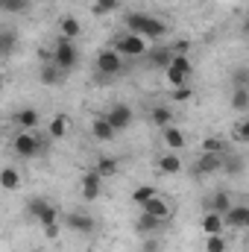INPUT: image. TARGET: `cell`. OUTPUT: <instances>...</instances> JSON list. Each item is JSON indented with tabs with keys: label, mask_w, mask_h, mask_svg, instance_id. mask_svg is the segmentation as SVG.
I'll list each match as a JSON object with an SVG mask.
<instances>
[{
	"label": "cell",
	"mask_w": 249,
	"mask_h": 252,
	"mask_svg": "<svg viewBox=\"0 0 249 252\" xmlns=\"http://www.w3.org/2000/svg\"><path fill=\"white\" fill-rule=\"evenodd\" d=\"M126 27H129V32L144 35V38H161L167 32V27L161 21L150 18V15H141V12H129L126 15Z\"/></svg>",
	"instance_id": "6da1fadb"
},
{
	"label": "cell",
	"mask_w": 249,
	"mask_h": 252,
	"mask_svg": "<svg viewBox=\"0 0 249 252\" xmlns=\"http://www.w3.org/2000/svg\"><path fill=\"white\" fill-rule=\"evenodd\" d=\"M27 211H30V217H35L41 226H53V223H59V211H56L44 196H32V199L27 202Z\"/></svg>",
	"instance_id": "7a4b0ae2"
},
{
	"label": "cell",
	"mask_w": 249,
	"mask_h": 252,
	"mask_svg": "<svg viewBox=\"0 0 249 252\" xmlns=\"http://www.w3.org/2000/svg\"><path fill=\"white\" fill-rule=\"evenodd\" d=\"M164 76H167V82L176 85V88L187 85V76H190V59H187V56H173V62L164 67Z\"/></svg>",
	"instance_id": "3957f363"
},
{
	"label": "cell",
	"mask_w": 249,
	"mask_h": 252,
	"mask_svg": "<svg viewBox=\"0 0 249 252\" xmlns=\"http://www.w3.org/2000/svg\"><path fill=\"white\" fill-rule=\"evenodd\" d=\"M115 50H118L121 56H144V53H147V41H144V35L126 32L121 38H115Z\"/></svg>",
	"instance_id": "277c9868"
},
{
	"label": "cell",
	"mask_w": 249,
	"mask_h": 252,
	"mask_svg": "<svg viewBox=\"0 0 249 252\" xmlns=\"http://www.w3.org/2000/svg\"><path fill=\"white\" fill-rule=\"evenodd\" d=\"M97 67H100L103 76H115V73H121L124 59H121L118 50H100V53H97Z\"/></svg>",
	"instance_id": "5b68a950"
},
{
	"label": "cell",
	"mask_w": 249,
	"mask_h": 252,
	"mask_svg": "<svg viewBox=\"0 0 249 252\" xmlns=\"http://www.w3.org/2000/svg\"><path fill=\"white\" fill-rule=\"evenodd\" d=\"M76 47L70 44V38H62L59 41V47H56V56H53V62H56V67H62V70H70L73 64H76Z\"/></svg>",
	"instance_id": "8992f818"
},
{
	"label": "cell",
	"mask_w": 249,
	"mask_h": 252,
	"mask_svg": "<svg viewBox=\"0 0 249 252\" xmlns=\"http://www.w3.org/2000/svg\"><path fill=\"white\" fill-rule=\"evenodd\" d=\"M38 150H41V141H38V138H32L30 132H21V135L15 138V153H18V156L30 158V156H35Z\"/></svg>",
	"instance_id": "52a82bcc"
},
{
	"label": "cell",
	"mask_w": 249,
	"mask_h": 252,
	"mask_svg": "<svg viewBox=\"0 0 249 252\" xmlns=\"http://www.w3.org/2000/svg\"><path fill=\"white\" fill-rule=\"evenodd\" d=\"M161 226H164V220L153 217L150 211H141V217L135 220V232H141V235H153V232H158Z\"/></svg>",
	"instance_id": "ba28073f"
},
{
	"label": "cell",
	"mask_w": 249,
	"mask_h": 252,
	"mask_svg": "<svg viewBox=\"0 0 249 252\" xmlns=\"http://www.w3.org/2000/svg\"><path fill=\"white\" fill-rule=\"evenodd\" d=\"M100 182H103V176H100L97 170H88V173L82 176V196H85V199H97V196H100Z\"/></svg>",
	"instance_id": "9c48e42d"
},
{
	"label": "cell",
	"mask_w": 249,
	"mask_h": 252,
	"mask_svg": "<svg viewBox=\"0 0 249 252\" xmlns=\"http://www.w3.org/2000/svg\"><path fill=\"white\" fill-rule=\"evenodd\" d=\"M109 121H112V126L121 132V129H129V124H132V109L129 106H124V103H118L112 112H109Z\"/></svg>",
	"instance_id": "30bf717a"
},
{
	"label": "cell",
	"mask_w": 249,
	"mask_h": 252,
	"mask_svg": "<svg viewBox=\"0 0 249 252\" xmlns=\"http://www.w3.org/2000/svg\"><path fill=\"white\" fill-rule=\"evenodd\" d=\"M226 223L235 229H249V205H232L226 214Z\"/></svg>",
	"instance_id": "8fae6325"
},
{
	"label": "cell",
	"mask_w": 249,
	"mask_h": 252,
	"mask_svg": "<svg viewBox=\"0 0 249 252\" xmlns=\"http://www.w3.org/2000/svg\"><path fill=\"white\" fill-rule=\"evenodd\" d=\"M91 132H94V138H97V141H112V138L118 135V129L112 126V121H109V118H94Z\"/></svg>",
	"instance_id": "7c38bea8"
},
{
	"label": "cell",
	"mask_w": 249,
	"mask_h": 252,
	"mask_svg": "<svg viewBox=\"0 0 249 252\" xmlns=\"http://www.w3.org/2000/svg\"><path fill=\"white\" fill-rule=\"evenodd\" d=\"M223 167V161H220V156H214V153H202V158L196 161V176H205V173H214V170H220Z\"/></svg>",
	"instance_id": "4fadbf2b"
},
{
	"label": "cell",
	"mask_w": 249,
	"mask_h": 252,
	"mask_svg": "<svg viewBox=\"0 0 249 252\" xmlns=\"http://www.w3.org/2000/svg\"><path fill=\"white\" fill-rule=\"evenodd\" d=\"M144 211H150L153 217H158V220H164V223H167V217H170V205H167L164 196H153V199L144 205Z\"/></svg>",
	"instance_id": "5bb4252c"
},
{
	"label": "cell",
	"mask_w": 249,
	"mask_h": 252,
	"mask_svg": "<svg viewBox=\"0 0 249 252\" xmlns=\"http://www.w3.org/2000/svg\"><path fill=\"white\" fill-rule=\"evenodd\" d=\"M223 214H217V211H205V217H202V232L205 235H220L223 232Z\"/></svg>",
	"instance_id": "9a60e30c"
},
{
	"label": "cell",
	"mask_w": 249,
	"mask_h": 252,
	"mask_svg": "<svg viewBox=\"0 0 249 252\" xmlns=\"http://www.w3.org/2000/svg\"><path fill=\"white\" fill-rule=\"evenodd\" d=\"M158 170H161V173H167V176H176V173L182 170L179 156H176V153H164V156L158 158Z\"/></svg>",
	"instance_id": "2e32d148"
},
{
	"label": "cell",
	"mask_w": 249,
	"mask_h": 252,
	"mask_svg": "<svg viewBox=\"0 0 249 252\" xmlns=\"http://www.w3.org/2000/svg\"><path fill=\"white\" fill-rule=\"evenodd\" d=\"M64 223H67L73 232H85V235H88V232H94V220H91L88 214H67V220H64Z\"/></svg>",
	"instance_id": "e0dca14e"
},
{
	"label": "cell",
	"mask_w": 249,
	"mask_h": 252,
	"mask_svg": "<svg viewBox=\"0 0 249 252\" xmlns=\"http://www.w3.org/2000/svg\"><path fill=\"white\" fill-rule=\"evenodd\" d=\"M205 208L208 211H217V214H229V208H232V199H229V193H214L208 202H205Z\"/></svg>",
	"instance_id": "ac0fdd59"
},
{
	"label": "cell",
	"mask_w": 249,
	"mask_h": 252,
	"mask_svg": "<svg viewBox=\"0 0 249 252\" xmlns=\"http://www.w3.org/2000/svg\"><path fill=\"white\" fill-rule=\"evenodd\" d=\"M161 135H164V144H167L170 150H182V147H185V135H182L176 126H164Z\"/></svg>",
	"instance_id": "d6986e66"
},
{
	"label": "cell",
	"mask_w": 249,
	"mask_h": 252,
	"mask_svg": "<svg viewBox=\"0 0 249 252\" xmlns=\"http://www.w3.org/2000/svg\"><path fill=\"white\" fill-rule=\"evenodd\" d=\"M153 196H158V190L153 188V185H141V188L132 190V202H135V205H141V208H144Z\"/></svg>",
	"instance_id": "ffe728a7"
},
{
	"label": "cell",
	"mask_w": 249,
	"mask_h": 252,
	"mask_svg": "<svg viewBox=\"0 0 249 252\" xmlns=\"http://www.w3.org/2000/svg\"><path fill=\"white\" fill-rule=\"evenodd\" d=\"M15 124L21 126L24 132H27V129H32V126L38 124V115H35V109H21V112L15 115Z\"/></svg>",
	"instance_id": "44dd1931"
},
{
	"label": "cell",
	"mask_w": 249,
	"mask_h": 252,
	"mask_svg": "<svg viewBox=\"0 0 249 252\" xmlns=\"http://www.w3.org/2000/svg\"><path fill=\"white\" fill-rule=\"evenodd\" d=\"M59 30H62V35H64V38H76V35L82 32V24H79L76 18H70V15H67V18H62Z\"/></svg>",
	"instance_id": "7402d4cb"
},
{
	"label": "cell",
	"mask_w": 249,
	"mask_h": 252,
	"mask_svg": "<svg viewBox=\"0 0 249 252\" xmlns=\"http://www.w3.org/2000/svg\"><path fill=\"white\" fill-rule=\"evenodd\" d=\"M150 118H153V124H156V126H161V129H164V126H170V121H173V112H170L167 106H156Z\"/></svg>",
	"instance_id": "603a6c76"
},
{
	"label": "cell",
	"mask_w": 249,
	"mask_h": 252,
	"mask_svg": "<svg viewBox=\"0 0 249 252\" xmlns=\"http://www.w3.org/2000/svg\"><path fill=\"white\" fill-rule=\"evenodd\" d=\"M47 132H50V138H64L67 135V118L64 115H56L50 126H47Z\"/></svg>",
	"instance_id": "cb8c5ba5"
},
{
	"label": "cell",
	"mask_w": 249,
	"mask_h": 252,
	"mask_svg": "<svg viewBox=\"0 0 249 252\" xmlns=\"http://www.w3.org/2000/svg\"><path fill=\"white\" fill-rule=\"evenodd\" d=\"M232 109L247 112L249 109V88H235V94H232Z\"/></svg>",
	"instance_id": "d4e9b609"
},
{
	"label": "cell",
	"mask_w": 249,
	"mask_h": 252,
	"mask_svg": "<svg viewBox=\"0 0 249 252\" xmlns=\"http://www.w3.org/2000/svg\"><path fill=\"white\" fill-rule=\"evenodd\" d=\"M0 185H3L6 190H15L18 185H21V176H18V170H15V167H6V170H3V176H0Z\"/></svg>",
	"instance_id": "484cf974"
},
{
	"label": "cell",
	"mask_w": 249,
	"mask_h": 252,
	"mask_svg": "<svg viewBox=\"0 0 249 252\" xmlns=\"http://www.w3.org/2000/svg\"><path fill=\"white\" fill-rule=\"evenodd\" d=\"M94 170H97L103 179H106V176H115V173H118V161H115V158H100V161L94 164Z\"/></svg>",
	"instance_id": "4316f807"
},
{
	"label": "cell",
	"mask_w": 249,
	"mask_h": 252,
	"mask_svg": "<svg viewBox=\"0 0 249 252\" xmlns=\"http://www.w3.org/2000/svg\"><path fill=\"white\" fill-rule=\"evenodd\" d=\"M202 153H214V156H223L226 153V144L220 138H205L202 141Z\"/></svg>",
	"instance_id": "83f0119b"
},
{
	"label": "cell",
	"mask_w": 249,
	"mask_h": 252,
	"mask_svg": "<svg viewBox=\"0 0 249 252\" xmlns=\"http://www.w3.org/2000/svg\"><path fill=\"white\" fill-rule=\"evenodd\" d=\"M150 59H153V64H158V67H167V64L173 62V50H167V47L164 50H153Z\"/></svg>",
	"instance_id": "f1b7e54d"
},
{
	"label": "cell",
	"mask_w": 249,
	"mask_h": 252,
	"mask_svg": "<svg viewBox=\"0 0 249 252\" xmlns=\"http://www.w3.org/2000/svg\"><path fill=\"white\" fill-rule=\"evenodd\" d=\"M205 252H226V241H223V235H208V241H205Z\"/></svg>",
	"instance_id": "f546056e"
},
{
	"label": "cell",
	"mask_w": 249,
	"mask_h": 252,
	"mask_svg": "<svg viewBox=\"0 0 249 252\" xmlns=\"http://www.w3.org/2000/svg\"><path fill=\"white\" fill-rule=\"evenodd\" d=\"M59 70H62V67H44V70H41V82H44V85H59V82H62V79H59Z\"/></svg>",
	"instance_id": "4dcf8cb0"
},
{
	"label": "cell",
	"mask_w": 249,
	"mask_h": 252,
	"mask_svg": "<svg viewBox=\"0 0 249 252\" xmlns=\"http://www.w3.org/2000/svg\"><path fill=\"white\" fill-rule=\"evenodd\" d=\"M118 3H121V0H97V3H94V12H97V15H106V12L118 9Z\"/></svg>",
	"instance_id": "1f68e13d"
},
{
	"label": "cell",
	"mask_w": 249,
	"mask_h": 252,
	"mask_svg": "<svg viewBox=\"0 0 249 252\" xmlns=\"http://www.w3.org/2000/svg\"><path fill=\"white\" fill-rule=\"evenodd\" d=\"M226 170H229L232 176L244 173V158H226Z\"/></svg>",
	"instance_id": "d6a6232c"
},
{
	"label": "cell",
	"mask_w": 249,
	"mask_h": 252,
	"mask_svg": "<svg viewBox=\"0 0 249 252\" xmlns=\"http://www.w3.org/2000/svg\"><path fill=\"white\" fill-rule=\"evenodd\" d=\"M6 12H24L27 9V0H0Z\"/></svg>",
	"instance_id": "836d02e7"
},
{
	"label": "cell",
	"mask_w": 249,
	"mask_h": 252,
	"mask_svg": "<svg viewBox=\"0 0 249 252\" xmlns=\"http://www.w3.org/2000/svg\"><path fill=\"white\" fill-rule=\"evenodd\" d=\"M235 138H241V141H249V118H247V121H241V124L235 126Z\"/></svg>",
	"instance_id": "e575fe53"
},
{
	"label": "cell",
	"mask_w": 249,
	"mask_h": 252,
	"mask_svg": "<svg viewBox=\"0 0 249 252\" xmlns=\"http://www.w3.org/2000/svg\"><path fill=\"white\" fill-rule=\"evenodd\" d=\"M12 44H15V35H12V32H3V41H0V53H3V56H9Z\"/></svg>",
	"instance_id": "d590c367"
},
{
	"label": "cell",
	"mask_w": 249,
	"mask_h": 252,
	"mask_svg": "<svg viewBox=\"0 0 249 252\" xmlns=\"http://www.w3.org/2000/svg\"><path fill=\"white\" fill-rule=\"evenodd\" d=\"M235 82H238V88H247L249 82V70H235V76H232Z\"/></svg>",
	"instance_id": "8d00e7d4"
},
{
	"label": "cell",
	"mask_w": 249,
	"mask_h": 252,
	"mask_svg": "<svg viewBox=\"0 0 249 252\" xmlns=\"http://www.w3.org/2000/svg\"><path fill=\"white\" fill-rule=\"evenodd\" d=\"M190 94H193V91H190L187 85H182V88H176V91H173V100H190Z\"/></svg>",
	"instance_id": "74e56055"
},
{
	"label": "cell",
	"mask_w": 249,
	"mask_h": 252,
	"mask_svg": "<svg viewBox=\"0 0 249 252\" xmlns=\"http://www.w3.org/2000/svg\"><path fill=\"white\" fill-rule=\"evenodd\" d=\"M44 235H47V238H59V226H56V223H53V226H44Z\"/></svg>",
	"instance_id": "f35d334b"
},
{
	"label": "cell",
	"mask_w": 249,
	"mask_h": 252,
	"mask_svg": "<svg viewBox=\"0 0 249 252\" xmlns=\"http://www.w3.org/2000/svg\"><path fill=\"white\" fill-rule=\"evenodd\" d=\"M141 250H144V252H158V241H147Z\"/></svg>",
	"instance_id": "ab89813d"
},
{
	"label": "cell",
	"mask_w": 249,
	"mask_h": 252,
	"mask_svg": "<svg viewBox=\"0 0 249 252\" xmlns=\"http://www.w3.org/2000/svg\"><path fill=\"white\" fill-rule=\"evenodd\" d=\"M27 3H30V0H27Z\"/></svg>",
	"instance_id": "60d3db41"
}]
</instances>
